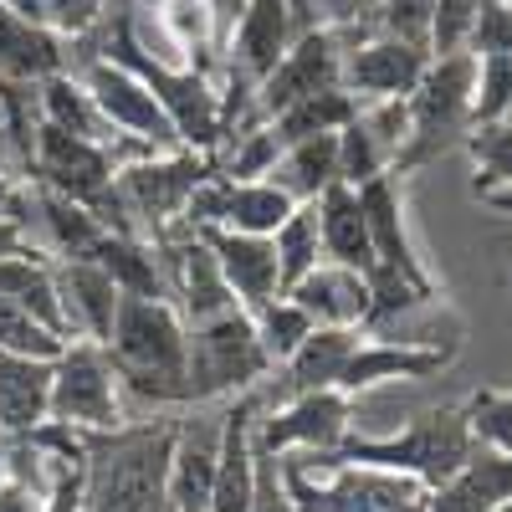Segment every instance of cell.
Segmentation results:
<instances>
[{"mask_svg": "<svg viewBox=\"0 0 512 512\" xmlns=\"http://www.w3.org/2000/svg\"><path fill=\"white\" fill-rule=\"evenodd\" d=\"M461 149L472 154V195L477 200H487L497 190H512V118L477 123Z\"/></svg>", "mask_w": 512, "mask_h": 512, "instance_id": "4dcf8cb0", "label": "cell"}, {"mask_svg": "<svg viewBox=\"0 0 512 512\" xmlns=\"http://www.w3.org/2000/svg\"><path fill=\"white\" fill-rule=\"evenodd\" d=\"M185 349H190V323L169 297H123L118 318L103 338V354L123 384L154 410H190V379H185Z\"/></svg>", "mask_w": 512, "mask_h": 512, "instance_id": "6da1fadb", "label": "cell"}, {"mask_svg": "<svg viewBox=\"0 0 512 512\" xmlns=\"http://www.w3.org/2000/svg\"><path fill=\"white\" fill-rule=\"evenodd\" d=\"M72 77L82 82V88H88V98L98 103L103 123L113 128V134H118L128 149H139V154L185 149L180 134H175V123L164 118L159 98H154L123 62H113V57H88L82 67H72Z\"/></svg>", "mask_w": 512, "mask_h": 512, "instance_id": "9c48e42d", "label": "cell"}, {"mask_svg": "<svg viewBox=\"0 0 512 512\" xmlns=\"http://www.w3.org/2000/svg\"><path fill=\"white\" fill-rule=\"evenodd\" d=\"M108 0H36V21L47 26V31H57L62 41H72V36H93L103 21H108Z\"/></svg>", "mask_w": 512, "mask_h": 512, "instance_id": "8d00e7d4", "label": "cell"}, {"mask_svg": "<svg viewBox=\"0 0 512 512\" xmlns=\"http://www.w3.org/2000/svg\"><path fill=\"white\" fill-rule=\"evenodd\" d=\"M328 88H344V36L328 31V26H313L308 36H297L287 47V57L262 77V88H256V113L277 118L282 108L303 103L313 93H328Z\"/></svg>", "mask_w": 512, "mask_h": 512, "instance_id": "5bb4252c", "label": "cell"}, {"mask_svg": "<svg viewBox=\"0 0 512 512\" xmlns=\"http://www.w3.org/2000/svg\"><path fill=\"white\" fill-rule=\"evenodd\" d=\"M466 52L472 57H512V0H482Z\"/></svg>", "mask_w": 512, "mask_h": 512, "instance_id": "ab89813d", "label": "cell"}, {"mask_svg": "<svg viewBox=\"0 0 512 512\" xmlns=\"http://www.w3.org/2000/svg\"><path fill=\"white\" fill-rule=\"evenodd\" d=\"M272 369L256 323L246 308L216 313L205 323H190V349H185V379H190V410L195 405H226L246 390H262Z\"/></svg>", "mask_w": 512, "mask_h": 512, "instance_id": "52a82bcc", "label": "cell"}, {"mask_svg": "<svg viewBox=\"0 0 512 512\" xmlns=\"http://www.w3.org/2000/svg\"><path fill=\"white\" fill-rule=\"evenodd\" d=\"M364 328H313L297 354L282 364V390L287 395H303V390H333L338 374H344L349 354L359 349Z\"/></svg>", "mask_w": 512, "mask_h": 512, "instance_id": "4316f807", "label": "cell"}, {"mask_svg": "<svg viewBox=\"0 0 512 512\" xmlns=\"http://www.w3.org/2000/svg\"><path fill=\"white\" fill-rule=\"evenodd\" d=\"M354 113H359V98H354L349 88H328V93H313V98H303V103L282 108V113L267 118V123H272V134H277L282 149H287V144H297V139L338 134V128H344Z\"/></svg>", "mask_w": 512, "mask_h": 512, "instance_id": "f546056e", "label": "cell"}, {"mask_svg": "<svg viewBox=\"0 0 512 512\" xmlns=\"http://www.w3.org/2000/svg\"><path fill=\"white\" fill-rule=\"evenodd\" d=\"M477 436L466 425V410L461 405H431L410 415L400 431L390 436H364V431H349V441L338 446L333 456L344 461H364V466H384V472H400V477H415L425 487H441L456 466L472 456Z\"/></svg>", "mask_w": 512, "mask_h": 512, "instance_id": "8992f818", "label": "cell"}, {"mask_svg": "<svg viewBox=\"0 0 512 512\" xmlns=\"http://www.w3.org/2000/svg\"><path fill=\"white\" fill-rule=\"evenodd\" d=\"M313 210H318L323 262H338V267L369 277L374 272V241H369V216H364V205H359V190L344 185V180H333L313 200Z\"/></svg>", "mask_w": 512, "mask_h": 512, "instance_id": "603a6c76", "label": "cell"}, {"mask_svg": "<svg viewBox=\"0 0 512 512\" xmlns=\"http://www.w3.org/2000/svg\"><path fill=\"white\" fill-rule=\"evenodd\" d=\"M210 241V251H216V262H221V277L231 287V297L256 313V308H267L272 297H282V272H277V246L272 236H246V231H200Z\"/></svg>", "mask_w": 512, "mask_h": 512, "instance_id": "d6986e66", "label": "cell"}, {"mask_svg": "<svg viewBox=\"0 0 512 512\" xmlns=\"http://www.w3.org/2000/svg\"><path fill=\"white\" fill-rule=\"evenodd\" d=\"M492 512H512V502H502V507H492Z\"/></svg>", "mask_w": 512, "mask_h": 512, "instance_id": "7dc6e473", "label": "cell"}, {"mask_svg": "<svg viewBox=\"0 0 512 512\" xmlns=\"http://www.w3.org/2000/svg\"><path fill=\"white\" fill-rule=\"evenodd\" d=\"M287 297L318 328H364V313H369V282L338 262H318L303 282L287 287Z\"/></svg>", "mask_w": 512, "mask_h": 512, "instance_id": "cb8c5ba5", "label": "cell"}, {"mask_svg": "<svg viewBox=\"0 0 512 512\" xmlns=\"http://www.w3.org/2000/svg\"><path fill=\"white\" fill-rule=\"evenodd\" d=\"M98 57L123 62L128 72L144 82V88L159 98L164 118L175 123V134H180L185 149L210 154V149L221 144V134H226V98L216 93V82H210L200 67H169V62H154V57L139 47L134 21H128V16H118V26H108Z\"/></svg>", "mask_w": 512, "mask_h": 512, "instance_id": "5b68a950", "label": "cell"}, {"mask_svg": "<svg viewBox=\"0 0 512 512\" xmlns=\"http://www.w3.org/2000/svg\"><path fill=\"white\" fill-rule=\"evenodd\" d=\"M0 297L21 303L36 323H47L52 333L67 338V318H62V292H57V262L47 251H16V256H0Z\"/></svg>", "mask_w": 512, "mask_h": 512, "instance_id": "484cf974", "label": "cell"}, {"mask_svg": "<svg viewBox=\"0 0 512 512\" xmlns=\"http://www.w3.org/2000/svg\"><path fill=\"white\" fill-rule=\"evenodd\" d=\"M246 512H297L292 492H287V477H282V461L256 451V487H251V507Z\"/></svg>", "mask_w": 512, "mask_h": 512, "instance_id": "60d3db41", "label": "cell"}, {"mask_svg": "<svg viewBox=\"0 0 512 512\" xmlns=\"http://www.w3.org/2000/svg\"><path fill=\"white\" fill-rule=\"evenodd\" d=\"M251 323H256V338H262V349H267V359H272V369H282L292 354H297V344L318 328L303 308L292 303V297L282 292V297H272L267 308H256L251 313Z\"/></svg>", "mask_w": 512, "mask_h": 512, "instance_id": "d6a6232c", "label": "cell"}, {"mask_svg": "<svg viewBox=\"0 0 512 512\" xmlns=\"http://www.w3.org/2000/svg\"><path fill=\"white\" fill-rule=\"evenodd\" d=\"M47 420L67 425V431H82V436L118 431V425L128 420L123 415V384H118L103 344H93V338H72V344L52 359Z\"/></svg>", "mask_w": 512, "mask_h": 512, "instance_id": "ba28073f", "label": "cell"}, {"mask_svg": "<svg viewBox=\"0 0 512 512\" xmlns=\"http://www.w3.org/2000/svg\"><path fill=\"white\" fill-rule=\"evenodd\" d=\"M26 246H31L26 226L11 221V216H0V256H16V251H26Z\"/></svg>", "mask_w": 512, "mask_h": 512, "instance_id": "ee69618b", "label": "cell"}, {"mask_svg": "<svg viewBox=\"0 0 512 512\" xmlns=\"http://www.w3.org/2000/svg\"><path fill=\"white\" fill-rule=\"evenodd\" d=\"M0 216H11L26 226V185H16L11 169H0Z\"/></svg>", "mask_w": 512, "mask_h": 512, "instance_id": "7bdbcfd3", "label": "cell"}, {"mask_svg": "<svg viewBox=\"0 0 512 512\" xmlns=\"http://www.w3.org/2000/svg\"><path fill=\"white\" fill-rule=\"evenodd\" d=\"M461 410H466V425H472L477 446L512 456V390H472L461 400Z\"/></svg>", "mask_w": 512, "mask_h": 512, "instance_id": "e575fe53", "label": "cell"}, {"mask_svg": "<svg viewBox=\"0 0 512 512\" xmlns=\"http://www.w3.org/2000/svg\"><path fill=\"white\" fill-rule=\"evenodd\" d=\"M472 77H477L472 52L431 57L425 77L415 82V93L405 98V144H400L395 169H390L395 180L420 175V169H431L436 159H446L451 149L466 144V134L477 128V113H472Z\"/></svg>", "mask_w": 512, "mask_h": 512, "instance_id": "277c9868", "label": "cell"}, {"mask_svg": "<svg viewBox=\"0 0 512 512\" xmlns=\"http://www.w3.org/2000/svg\"><path fill=\"white\" fill-rule=\"evenodd\" d=\"M482 0H436V16H431V57H456L466 52L477 26Z\"/></svg>", "mask_w": 512, "mask_h": 512, "instance_id": "f35d334b", "label": "cell"}, {"mask_svg": "<svg viewBox=\"0 0 512 512\" xmlns=\"http://www.w3.org/2000/svg\"><path fill=\"white\" fill-rule=\"evenodd\" d=\"M6 456H11V441L0 436V477H6Z\"/></svg>", "mask_w": 512, "mask_h": 512, "instance_id": "bcb514c9", "label": "cell"}, {"mask_svg": "<svg viewBox=\"0 0 512 512\" xmlns=\"http://www.w3.org/2000/svg\"><path fill=\"white\" fill-rule=\"evenodd\" d=\"M318 21L308 11V0H241L236 11V31H231V52H226V72L236 93H256L262 77L287 57V47L297 36H308Z\"/></svg>", "mask_w": 512, "mask_h": 512, "instance_id": "8fae6325", "label": "cell"}, {"mask_svg": "<svg viewBox=\"0 0 512 512\" xmlns=\"http://www.w3.org/2000/svg\"><path fill=\"white\" fill-rule=\"evenodd\" d=\"M297 512H431V487L344 456H277Z\"/></svg>", "mask_w": 512, "mask_h": 512, "instance_id": "3957f363", "label": "cell"}, {"mask_svg": "<svg viewBox=\"0 0 512 512\" xmlns=\"http://www.w3.org/2000/svg\"><path fill=\"white\" fill-rule=\"evenodd\" d=\"M472 62H477V77H472L477 123L512 118V57H472Z\"/></svg>", "mask_w": 512, "mask_h": 512, "instance_id": "d590c367", "label": "cell"}, {"mask_svg": "<svg viewBox=\"0 0 512 512\" xmlns=\"http://www.w3.org/2000/svg\"><path fill=\"white\" fill-rule=\"evenodd\" d=\"M482 205H492L497 216H512V190H497V195H487Z\"/></svg>", "mask_w": 512, "mask_h": 512, "instance_id": "f6af8a7d", "label": "cell"}, {"mask_svg": "<svg viewBox=\"0 0 512 512\" xmlns=\"http://www.w3.org/2000/svg\"><path fill=\"white\" fill-rule=\"evenodd\" d=\"M292 205H313L333 180H338V134H318V139H297L277 154L272 175H267Z\"/></svg>", "mask_w": 512, "mask_h": 512, "instance_id": "83f0119b", "label": "cell"}, {"mask_svg": "<svg viewBox=\"0 0 512 512\" xmlns=\"http://www.w3.org/2000/svg\"><path fill=\"white\" fill-rule=\"evenodd\" d=\"M431 67V52L410 47L400 36L369 31L359 41H344V88L359 103H384V98H410L415 82Z\"/></svg>", "mask_w": 512, "mask_h": 512, "instance_id": "2e32d148", "label": "cell"}, {"mask_svg": "<svg viewBox=\"0 0 512 512\" xmlns=\"http://www.w3.org/2000/svg\"><path fill=\"white\" fill-rule=\"evenodd\" d=\"M431 16H436V0H379L374 31L400 36V41H410V47L431 52Z\"/></svg>", "mask_w": 512, "mask_h": 512, "instance_id": "74e56055", "label": "cell"}, {"mask_svg": "<svg viewBox=\"0 0 512 512\" xmlns=\"http://www.w3.org/2000/svg\"><path fill=\"white\" fill-rule=\"evenodd\" d=\"M41 512H82V456H57L52 461V487Z\"/></svg>", "mask_w": 512, "mask_h": 512, "instance_id": "b9f144b4", "label": "cell"}, {"mask_svg": "<svg viewBox=\"0 0 512 512\" xmlns=\"http://www.w3.org/2000/svg\"><path fill=\"white\" fill-rule=\"evenodd\" d=\"M57 292H62V318H67V344L72 338H93L103 344L123 292L118 282L93 262V256H77V262H57Z\"/></svg>", "mask_w": 512, "mask_h": 512, "instance_id": "ffe728a7", "label": "cell"}, {"mask_svg": "<svg viewBox=\"0 0 512 512\" xmlns=\"http://www.w3.org/2000/svg\"><path fill=\"white\" fill-rule=\"evenodd\" d=\"M354 431V400L344 390H303L277 410L256 415V451L267 456H323L338 451Z\"/></svg>", "mask_w": 512, "mask_h": 512, "instance_id": "30bf717a", "label": "cell"}, {"mask_svg": "<svg viewBox=\"0 0 512 512\" xmlns=\"http://www.w3.org/2000/svg\"><path fill=\"white\" fill-rule=\"evenodd\" d=\"M456 354H461V344H415V338L395 344V338L364 333L333 390H344L349 400H359V395L379 390V384H395V379H436V374H446L456 364Z\"/></svg>", "mask_w": 512, "mask_h": 512, "instance_id": "e0dca14e", "label": "cell"}, {"mask_svg": "<svg viewBox=\"0 0 512 512\" xmlns=\"http://www.w3.org/2000/svg\"><path fill=\"white\" fill-rule=\"evenodd\" d=\"M52 405V359L6 354L0 349V436L26 441L47 425Z\"/></svg>", "mask_w": 512, "mask_h": 512, "instance_id": "44dd1931", "label": "cell"}, {"mask_svg": "<svg viewBox=\"0 0 512 512\" xmlns=\"http://www.w3.org/2000/svg\"><path fill=\"white\" fill-rule=\"evenodd\" d=\"M93 262L118 282L123 297H169V292H164L159 251H154V241H144V236H118V231H108V236L98 241V251H93Z\"/></svg>", "mask_w": 512, "mask_h": 512, "instance_id": "f1b7e54d", "label": "cell"}, {"mask_svg": "<svg viewBox=\"0 0 512 512\" xmlns=\"http://www.w3.org/2000/svg\"><path fill=\"white\" fill-rule=\"evenodd\" d=\"M502 502H512V456L492 446H472V456L431 492V512H492Z\"/></svg>", "mask_w": 512, "mask_h": 512, "instance_id": "d4e9b609", "label": "cell"}, {"mask_svg": "<svg viewBox=\"0 0 512 512\" xmlns=\"http://www.w3.org/2000/svg\"><path fill=\"white\" fill-rule=\"evenodd\" d=\"M67 47L72 41H62L57 31L0 6V82H26V88H36V82H47L57 72H72Z\"/></svg>", "mask_w": 512, "mask_h": 512, "instance_id": "7402d4cb", "label": "cell"}, {"mask_svg": "<svg viewBox=\"0 0 512 512\" xmlns=\"http://www.w3.org/2000/svg\"><path fill=\"white\" fill-rule=\"evenodd\" d=\"M154 251H159V267H164V292H169V303L180 308L185 323H205L216 313L241 308L226 287V277H221L216 251H210V241L200 231L175 226L154 241Z\"/></svg>", "mask_w": 512, "mask_h": 512, "instance_id": "4fadbf2b", "label": "cell"}, {"mask_svg": "<svg viewBox=\"0 0 512 512\" xmlns=\"http://www.w3.org/2000/svg\"><path fill=\"white\" fill-rule=\"evenodd\" d=\"M180 420H139L82 436V512H164Z\"/></svg>", "mask_w": 512, "mask_h": 512, "instance_id": "7a4b0ae2", "label": "cell"}, {"mask_svg": "<svg viewBox=\"0 0 512 512\" xmlns=\"http://www.w3.org/2000/svg\"><path fill=\"white\" fill-rule=\"evenodd\" d=\"M216 456H221V420L180 415L175 451H169V477H164V507L169 512H210Z\"/></svg>", "mask_w": 512, "mask_h": 512, "instance_id": "ac0fdd59", "label": "cell"}, {"mask_svg": "<svg viewBox=\"0 0 512 512\" xmlns=\"http://www.w3.org/2000/svg\"><path fill=\"white\" fill-rule=\"evenodd\" d=\"M164 512H169V507H164Z\"/></svg>", "mask_w": 512, "mask_h": 512, "instance_id": "c3c4849f", "label": "cell"}, {"mask_svg": "<svg viewBox=\"0 0 512 512\" xmlns=\"http://www.w3.org/2000/svg\"><path fill=\"white\" fill-rule=\"evenodd\" d=\"M123 154L108 149V144H93V139H77V134H62L52 123H36V149H31V185L52 190V195H67L77 205H98L118 175Z\"/></svg>", "mask_w": 512, "mask_h": 512, "instance_id": "7c38bea8", "label": "cell"}, {"mask_svg": "<svg viewBox=\"0 0 512 512\" xmlns=\"http://www.w3.org/2000/svg\"><path fill=\"white\" fill-rule=\"evenodd\" d=\"M0 349L6 354H31V359H57L67 349V338L52 333L47 323H36L21 303L0 297Z\"/></svg>", "mask_w": 512, "mask_h": 512, "instance_id": "836d02e7", "label": "cell"}, {"mask_svg": "<svg viewBox=\"0 0 512 512\" xmlns=\"http://www.w3.org/2000/svg\"><path fill=\"white\" fill-rule=\"evenodd\" d=\"M359 205L369 216V241H374V267L379 272H395L410 287H420L425 297H441L431 262L420 256V241L410 231V210H405V190L395 175H379L369 185H359Z\"/></svg>", "mask_w": 512, "mask_h": 512, "instance_id": "9a60e30c", "label": "cell"}, {"mask_svg": "<svg viewBox=\"0 0 512 512\" xmlns=\"http://www.w3.org/2000/svg\"><path fill=\"white\" fill-rule=\"evenodd\" d=\"M277 246V272H282V292L292 282H303L318 262H323V241H318V210L313 205H297L292 216L272 231Z\"/></svg>", "mask_w": 512, "mask_h": 512, "instance_id": "1f68e13d", "label": "cell"}]
</instances>
